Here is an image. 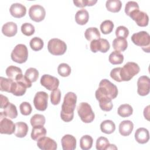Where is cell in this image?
I'll list each match as a JSON object with an SVG mask.
<instances>
[{
  "mask_svg": "<svg viewBox=\"0 0 150 150\" xmlns=\"http://www.w3.org/2000/svg\"><path fill=\"white\" fill-rule=\"evenodd\" d=\"M134 136L137 142L141 144L148 142L149 139V134L148 130L143 127L138 128L135 131Z\"/></svg>",
  "mask_w": 150,
  "mask_h": 150,
  "instance_id": "obj_18",
  "label": "cell"
},
{
  "mask_svg": "<svg viewBox=\"0 0 150 150\" xmlns=\"http://www.w3.org/2000/svg\"><path fill=\"white\" fill-rule=\"evenodd\" d=\"M47 49L52 54L60 56L65 53L67 50V45L64 41L57 38H53L48 42Z\"/></svg>",
  "mask_w": 150,
  "mask_h": 150,
  "instance_id": "obj_7",
  "label": "cell"
},
{
  "mask_svg": "<svg viewBox=\"0 0 150 150\" xmlns=\"http://www.w3.org/2000/svg\"><path fill=\"white\" fill-rule=\"evenodd\" d=\"M29 15L30 18L36 22L42 21L46 16V11L45 8L40 5H32L29 9Z\"/></svg>",
  "mask_w": 150,
  "mask_h": 150,
  "instance_id": "obj_9",
  "label": "cell"
},
{
  "mask_svg": "<svg viewBox=\"0 0 150 150\" xmlns=\"http://www.w3.org/2000/svg\"><path fill=\"white\" fill-rule=\"evenodd\" d=\"M77 111L79 116L83 122L90 123L94 120L95 114L88 103H80L77 107Z\"/></svg>",
  "mask_w": 150,
  "mask_h": 150,
  "instance_id": "obj_5",
  "label": "cell"
},
{
  "mask_svg": "<svg viewBox=\"0 0 150 150\" xmlns=\"http://www.w3.org/2000/svg\"><path fill=\"white\" fill-rule=\"evenodd\" d=\"M37 146L42 150H56L57 148L56 142L47 137H43L37 141Z\"/></svg>",
  "mask_w": 150,
  "mask_h": 150,
  "instance_id": "obj_15",
  "label": "cell"
},
{
  "mask_svg": "<svg viewBox=\"0 0 150 150\" xmlns=\"http://www.w3.org/2000/svg\"><path fill=\"white\" fill-rule=\"evenodd\" d=\"M61 144L63 150H74L76 148V139L71 135L66 134L62 138Z\"/></svg>",
  "mask_w": 150,
  "mask_h": 150,
  "instance_id": "obj_17",
  "label": "cell"
},
{
  "mask_svg": "<svg viewBox=\"0 0 150 150\" xmlns=\"http://www.w3.org/2000/svg\"><path fill=\"white\" fill-rule=\"evenodd\" d=\"M25 76L32 83L35 82L39 77L38 70L33 67L28 69L25 73Z\"/></svg>",
  "mask_w": 150,
  "mask_h": 150,
  "instance_id": "obj_40",
  "label": "cell"
},
{
  "mask_svg": "<svg viewBox=\"0 0 150 150\" xmlns=\"http://www.w3.org/2000/svg\"><path fill=\"white\" fill-rule=\"evenodd\" d=\"M48 94L45 91H38L33 98V104L36 110L43 111L47 107Z\"/></svg>",
  "mask_w": 150,
  "mask_h": 150,
  "instance_id": "obj_8",
  "label": "cell"
},
{
  "mask_svg": "<svg viewBox=\"0 0 150 150\" xmlns=\"http://www.w3.org/2000/svg\"><path fill=\"white\" fill-rule=\"evenodd\" d=\"M97 2V0H80L73 1V3L75 6L79 8H84L87 6H91L95 5Z\"/></svg>",
  "mask_w": 150,
  "mask_h": 150,
  "instance_id": "obj_45",
  "label": "cell"
},
{
  "mask_svg": "<svg viewBox=\"0 0 150 150\" xmlns=\"http://www.w3.org/2000/svg\"><path fill=\"white\" fill-rule=\"evenodd\" d=\"M115 35L117 38L126 39L129 35V30L124 26H119L115 30Z\"/></svg>",
  "mask_w": 150,
  "mask_h": 150,
  "instance_id": "obj_47",
  "label": "cell"
},
{
  "mask_svg": "<svg viewBox=\"0 0 150 150\" xmlns=\"http://www.w3.org/2000/svg\"><path fill=\"white\" fill-rule=\"evenodd\" d=\"M46 135V129L42 125H38L33 127L31 132V138L38 141L40 138L45 137Z\"/></svg>",
  "mask_w": 150,
  "mask_h": 150,
  "instance_id": "obj_25",
  "label": "cell"
},
{
  "mask_svg": "<svg viewBox=\"0 0 150 150\" xmlns=\"http://www.w3.org/2000/svg\"><path fill=\"white\" fill-rule=\"evenodd\" d=\"M139 8V7L137 2L135 1H128L125 6V13L127 15L129 16L131 12L138 10Z\"/></svg>",
  "mask_w": 150,
  "mask_h": 150,
  "instance_id": "obj_44",
  "label": "cell"
},
{
  "mask_svg": "<svg viewBox=\"0 0 150 150\" xmlns=\"http://www.w3.org/2000/svg\"><path fill=\"white\" fill-rule=\"evenodd\" d=\"M29 45L33 50L39 51L43 47L44 42L41 38L39 37H34L30 40Z\"/></svg>",
  "mask_w": 150,
  "mask_h": 150,
  "instance_id": "obj_35",
  "label": "cell"
},
{
  "mask_svg": "<svg viewBox=\"0 0 150 150\" xmlns=\"http://www.w3.org/2000/svg\"><path fill=\"white\" fill-rule=\"evenodd\" d=\"M99 102L100 108L104 111H110L113 107L112 100L110 98H101L97 100Z\"/></svg>",
  "mask_w": 150,
  "mask_h": 150,
  "instance_id": "obj_36",
  "label": "cell"
},
{
  "mask_svg": "<svg viewBox=\"0 0 150 150\" xmlns=\"http://www.w3.org/2000/svg\"><path fill=\"white\" fill-rule=\"evenodd\" d=\"M5 73L8 78L15 81L19 75L22 74V71L21 68L12 65L6 68Z\"/></svg>",
  "mask_w": 150,
  "mask_h": 150,
  "instance_id": "obj_30",
  "label": "cell"
},
{
  "mask_svg": "<svg viewBox=\"0 0 150 150\" xmlns=\"http://www.w3.org/2000/svg\"><path fill=\"white\" fill-rule=\"evenodd\" d=\"M90 47L91 51L93 53H96L98 51L101 53H106L110 49V45L107 39L100 38L92 40L90 43Z\"/></svg>",
  "mask_w": 150,
  "mask_h": 150,
  "instance_id": "obj_11",
  "label": "cell"
},
{
  "mask_svg": "<svg viewBox=\"0 0 150 150\" xmlns=\"http://www.w3.org/2000/svg\"><path fill=\"white\" fill-rule=\"evenodd\" d=\"M0 114H2L5 117L10 119H14L18 116L16 107L13 104L9 103V104L4 109V111H1Z\"/></svg>",
  "mask_w": 150,
  "mask_h": 150,
  "instance_id": "obj_24",
  "label": "cell"
},
{
  "mask_svg": "<svg viewBox=\"0 0 150 150\" xmlns=\"http://www.w3.org/2000/svg\"><path fill=\"white\" fill-rule=\"evenodd\" d=\"M129 16L134 21L138 26L141 27H145L148 25L149 17L148 15L142 11L136 10L131 13Z\"/></svg>",
  "mask_w": 150,
  "mask_h": 150,
  "instance_id": "obj_14",
  "label": "cell"
},
{
  "mask_svg": "<svg viewBox=\"0 0 150 150\" xmlns=\"http://www.w3.org/2000/svg\"><path fill=\"white\" fill-rule=\"evenodd\" d=\"M117 112L120 116L123 118L128 117L132 114L133 108L129 104H124L120 105V107L118 108Z\"/></svg>",
  "mask_w": 150,
  "mask_h": 150,
  "instance_id": "obj_31",
  "label": "cell"
},
{
  "mask_svg": "<svg viewBox=\"0 0 150 150\" xmlns=\"http://www.w3.org/2000/svg\"><path fill=\"white\" fill-rule=\"evenodd\" d=\"M26 88V86L22 82L13 81L11 93L16 96H22L25 94Z\"/></svg>",
  "mask_w": 150,
  "mask_h": 150,
  "instance_id": "obj_21",
  "label": "cell"
},
{
  "mask_svg": "<svg viewBox=\"0 0 150 150\" xmlns=\"http://www.w3.org/2000/svg\"><path fill=\"white\" fill-rule=\"evenodd\" d=\"M100 129L101 132L106 134H110L115 130V125L111 120H104L100 124Z\"/></svg>",
  "mask_w": 150,
  "mask_h": 150,
  "instance_id": "obj_28",
  "label": "cell"
},
{
  "mask_svg": "<svg viewBox=\"0 0 150 150\" xmlns=\"http://www.w3.org/2000/svg\"><path fill=\"white\" fill-rule=\"evenodd\" d=\"M77 103V96L73 92H68L64 97L60 117L66 122L71 121L74 118V111Z\"/></svg>",
  "mask_w": 150,
  "mask_h": 150,
  "instance_id": "obj_1",
  "label": "cell"
},
{
  "mask_svg": "<svg viewBox=\"0 0 150 150\" xmlns=\"http://www.w3.org/2000/svg\"><path fill=\"white\" fill-rule=\"evenodd\" d=\"M15 130V124L12 120L0 114V133L11 135Z\"/></svg>",
  "mask_w": 150,
  "mask_h": 150,
  "instance_id": "obj_10",
  "label": "cell"
},
{
  "mask_svg": "<svg viewBox=\"0 0 150 150\" xmlns=\"http://www.w3.org/2000/svg\"><path fill=\"white\" fill-rule=\"evenodd\" d=\"M0 97H1V108L4 109L9 104V101L8 100V98L6 96L2 94H1Z\"/></svg>",
  "mask_w": 150,
  "mask_h": 150,
  "instance_id": "obj_49",
  "label": "cell"
},
{
  "mask_svg": "<svg viewBox=\"0 0 150 150\" xmlns=\"http://www.w3.org/2000/svg\"><path fill=\"white\" fill-rule=\"evenodd\" d=\"M114 25L113 22L110 20H105L103 21L100 25V30L101 32L104 35H107L113 30Z\"/></svg>",
  "mask_w": 150,
  "mask_h": 150,
  "instance_id": "obj_38",
  "label": "cell"
},
{
  "mask_svg": "<svg viewBox=\"0 0 150 150\" xmlns=\"http://www.w3.org/2000/svg\"><path fill=\"white\" fill-rule=\"evenodd\" d=\"M110 144L108 139L104 137H100L96 141V149L98 150H107Z\"/></svg>",
  "mask_w": 150,
  "mask_h": 150,
  "instance_id": "obj_39",
  "label": "cell"
},
{
  "mask_svg": "<svg viewBox=\"0 0 150 150\" xmlns=\"http://www.w3.org/2000/svg\"><path fill=\"white\" fill-rule=\"evenodd\" d=\"M11 57L13 62L19 64L26 62L28 57V50L26 46L23 44L17 45L12 50Z\"/></svg>",
  "mask_w": 150,
  "mask_h": 150,
  "instance_id": "obj_6",
  "label": "cell"
},
{
  "mask_svg": "<svg viewBox=\"0 0 150 150\" xmlns=\"http://www.w3.org/2000/svg\"><path fill=\"white\" fill-rule=\"evenodd\" d=\"M117 87L107 79H103L99 83V87L96 91V98L100 97L109 98L114 99L118 95Z\"/></svg>",
  "mask_w": 150,
  "mask_h": 150,
  "instance_id": "obj_2",
  "label": "cell"
},
{
  "mask_svg": "<svg viewBox=\"0 0 150 150\" xmlns=\"http://www.w3.org/2000/svg\"><path fill=\"white\" fill-rule=\"evenodd\" d=\"M93 139L89 135H83L80 139V146L83 150L90 149L93 145Z\"/></svg>",
  "mask_w": 150,
  "mask_h": 150,
  "instance_id": "obj_33",
  "label": "cell"
},
{
  "mask_svg": "<svg viewBox=\"0 0 150 150\" xmlns=\"http://www.w3.org/2000/svg\"><path fill=\"white\" fill-rule=\"evenodd\" d=\"M57 72L62 77H67L71 73V67L67 63H62L58 66Z\"/></svg>",
  "mask_w": 150,
  "mask_h": 150,
  "instance_id": "obj_41",
  "label": "cell"
},
{
  "mask_svg": "<svg viewBox=\"0 0 150 150\" xmlns=\"http://www.w3.org/2000/svg\"><path fill=\"white\" fill-rule=\"evenodd\" d=\"M121 67H115L110 72V77L117 82H121L120 77V71Z\"/></svg>",
  "mask_w": 150,
  "mask_h": 150,
  "instance_id": "obj_48",
  "label": "cell"
},
{
  "mask_svg": "<svg viewBox=\"0 0 150 150\" xmlns=\"http://www.w3.org/2000/svg\"><path fill=\"white\" fill-rule=\"evenodd\" d=\"M11 15L16 18H21L23 17L26 13V8L25 6L19 3H14L11 5L9 8Z\"/></svg>",
  "mask_w": 150,
  "mask_h": 150,
  "instance_id": "obj_16",
  "label": "cell"
},
{
  "mask_svg": "<svg viewBox=\"0 0 150 150\" xmlns=\"http://www.w3.org/2000/svg\"><path fill=\"white\" fill-rule=\"evenodd\" d=\"M84 36L88 41L97 40L100 38L101 35L98 29L96 27H91L87 28L84 32Z\"/></svg>",
  "mask_w": 150,
  "mask_h": 150,
  "instance_id": "obj_27",
  "label": "cell"
},
{
  "mask_svg": "<svg viewBox=\"0 0 150 150\" xmlns=\"http://www.w3.org/2000/svg\"><path fill=\"white\" fill-rule=\"evenodd\" d=\"M108 60L114 65L120 64L124 61V56L120 52L114 50L109 55Z\"/></svg>",
  "mask_w": 150,
  "mask_h": 150,
  "instance_id": "obj_32",
  "label": "cell"
},
{
  "mask_svg": "<svg viewBox=\"0 0 150 150\" xmlns=\"http://www.w3.org/2000/svg\"><path fill=\"white\" fill-rule=\"evenodd\" d=\"M61 99V91L58 88L53 90L50 93V101L53 105H57L60 103Z\"/></svg>",
  "mask_w": 150,
  "mask_h": 150,
  "instance_id": "obj_43",
  "label": "cell"
},
{
  "mask_svg": "<svg viewBox=\"0 0 150 150\" xmlns=\"http://www.w3.org/2000/svg\"><path fill=\"white\" fill-rule=\"evenodd\" d=\"M28 126L26 123L24 122H18L15 123V130L14 134L16 137L23 138L28 132Z\"/></svg>",
  "mask_w": 150,
  "mask_h": 150,
  "instance_id": "obj_22",
  "label": "cell"
},
{
  "mask_svg": "<svg viewBox=\"0 0 150 150\" xmlns=\"http://www.w3.org/2000/svg\"><path fill=\"white\" fill-rule=\"evenodd\" d=\"M89 19V14L85 9H81L78 11L75 15V21L80 25L86 24Z\"/></svg>",
  "mask_w": 150,
  "mask_h": 150,
  "instance_id": "obj_23",
  "label": "cell"
},
{
  "mask_svg": "<svg viewBox=\"0 0 150 150\" xmlns=\"http://www.w3.org/2000/svg\"><path fill=\"white\" fill-rule=\"evenodd\" d=\"M40 82L42 86L50 91L57 88L59 86V79L49 74H43L40 78Z\"/></svg>",
  "mask_w": 150,
  "mask_h": 150,
  "instance_id": "obj_12",
  "label": "cell"
},
{
  "mask_svg": "<svg viewBox=\"0 0 150 150\" xmlns=\"http://www.w3.org/2000/svg\"><path fill=\"white\" fill-rule=\"evenodd\" d=\"M112 47L115 50L119 52L125 51L128 46V42L125 38H117L112 41Z\"/></svg>",
  "mask_w": 150,
  "mask_h": 150,
  "instance_id": "obj_26",
  "label": "cell"
},
{
  "mask_svg": "<svg viewBox=\"0 0 150 150\" xmlns=\"http://www.w3.org/2000/svg\"><path fill=\"white\" fill-rule=\"evenodd\" d=\"M149 105H148L145 108L144 110V115L145 118H146L147 120H149Z\"/></svg>",
  "mask_w": 150,
  "mask_h": 150,
  "instance_id": "obj_50",
  "label": "cell"
},
{
  "mask_svg": "<svg viewBox=\"0 0 150 150\" xmlns=\"http://www.w3.org/2000/svg\"><path fill=\"white\" fill-rule=\"evenodd\" d=\"M140 70L138 64L135 62H129L121 67L120 77L121 81H128L137 75Z\"/></svg>",
  "mask_w": 150,
  "mask_h": 150,
  "instance_id": "obj_3",
  "label": "cell"
},
{
  "mask_svg": "<svg viewBox=\"0 0 150 150\" xmlns=\"http://www.w3.org/2000/svg\"><path fill=\"white\" fill-rule=\"evenodd\" d=\"M19 110L21 113L23 115H29L31 114L32 108L30 103L28 102H22L19 105Z\"/></svg>",
  "mask_w": 150,
  "mask_h": 150,
  "instance_id": "obj_46",
  "label": "cell"
},
{
  "mask_svg": "<svg viewBox=\"0 0 150 150\" xmlns=\"http://www.w3.org/2000/svg\"><path fill=\"white\" fill-rule=\"evenodd\" d=\"M22 33L27 36H30L34 34L35 29L33 25L30 23H24L21 26Z\"/></svg>",
  "mask_w": 150,
  "mask_h": 150,
  "instance_id": "obj_42",
  "label": "cell"
},
{
  "mask_svg": "<svg viewBox=\"0 0 150 150\" xmlns=\"http://www.w3.org/2000/svg\"><path fill=\"white\" fill-rule=\"evenodd\" d=\"M132 42L147 53L150 52V36L146 31H141L134 33L131 38Z\"/></svg>",
  "mask_w": 150,
  "mask_h": 150,
  "instance_id": "obj_4",
  "label": "cell"
},
{
  "mask_svg": "<svg viewBox=\"0 0 150 150\" xmlns=\"http://www.w3.org/2000/svg\"><path fill=\"white\" fill-rule=\"evenodd\" d=\"M105 6L108 11L116 13L121 10L122 2L120 0H108L106 1Z\"/></svg>",
  "mask_w": 150,
  "mask_h": 150,
  "instance_id": "obj_29",
  "label": "cell"
},
{
  "mask_svg": "<svg viewBox=\"0 0 150 150\" xmlns=\"http://www.w3.org/2000/svg\"><path fill=\"white\" fill-rule=\"evenodd\" d=\"M137 93L141 96H147L150 90V80L146 76L139 77L137 81Z\"/></svg>",
  "mask_w": 150,
  "mask_h": 150,
  "instance_id": "obj_13",
  "label": "cell"
},
{
  "mask_svg": "<svg viewBox=\"0 0 150 150\" xmlns=\"http://www.w3.org/2000/svg\"><path fill=\"white\" fill-rule=\"evenodd\" d=\"M18 32L17 25L13 22H8L5 23L2 28V33L7 37L14 36Z\"/></svg>",
  "mask_w": 150,
  "mask_h": 150,
  "instance_id": "obj_20",
  "label": "cell"
},
{
  "mask_svg": "<svg viewBox=\"0 0 150 150\" xmlns=\"http://www.w3.org/2000/svg\"><path fill=\"white\" fill-rule=\"evenodd\" d=\"M46 119L43 115L36 114L33 115L30 120V122L32 127L34 126H38V125H42L43 126L45 124Z\"/></svg>",
  "mask_w": 150,
  "mask_h": 150,
  "instance_id": "obj_37",
  "label": "cell"
},
{
  "mask_svg": "<svg viewBox=\"0 0 150 150\" xmlns=\"http://www.w3.org/2000/svg\"><path fill=\"white\" fill-rule=\"evenodd\" d=\"M13 80L9 78H5L3 77H0V90L1 91H6L11 93V88Z\"/></svg>",
  "mask_w": 150,
  "mask_h": 150,
  "instance_id": "obj_34",
  "label": "cell"
},
{
  "mask_svg": "<svg viewBox=\"0 0 150 150\" xmlns=\"http://www.w3.org/2000/svg\"><path fill=\"white\" fill-rule=\"evenodd\" d=\"M134 129V124L130 120H124L119 125V132L122 136L129 135Z\"/></svg>",
  "mask_w": 150,
  "mask_h": 150,
  "instance_id": "obj_19",
  "label": "cell"
}]
</instances>
